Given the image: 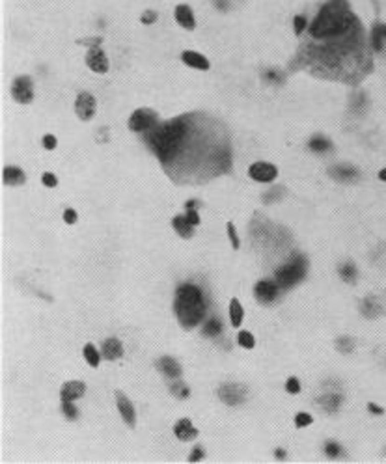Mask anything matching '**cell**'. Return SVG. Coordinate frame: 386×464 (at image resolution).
Here are the masks:
<instances>
[{"instance_id": "6", "label": "cell", "mask_w": 386, "mask_h": 464, "mask_svg": "<svg viewBox=\"0 0 386 464\" xmlns=\"http://www.w3.org/2000/svg\"><path fill=\"white\" fill-rule=\"evenodd\" d=\"M248 175H250V179L257 181V183H272L276 179V175H278V170H276L274 164L265 163V161H257V163H254L248 168Z\"/></svg>"}, {"instance_id": "2", "label": "cell", "mask_w": 386, "mask_h": 464, "mask_svg": "<svg viewBox=\"0 0 386 464\" xmlns=\"http://www.w3.org/2000/svg\"><path fill=\"white\" fill-rule=\"evenodd\" d=\"M147 132L151 151L176 181L203 183L232 168L230 134L207 114H183Z\"/></svg>"}, {"instance_id": "34", "label": "cell", "mask_w": 386, "mask_h": 464, "mask_svg": "<svg viewBox=\"0 0 386 464\" xmlns=\"http://www.w3.org/2000/svg\"><path fill=\"white\" fill-rule=\"evenodd\" d=\"M286 392H287V394H299V392H301V382H299V379H295V377L287 379Z\"/></svg>"}, {"instance_id": "19", "label": "cell", "mask_w": 386, "mask_h": 464, "mask_svg": "<svg viewBox=\"0 0 386 464\" xmlns=\"http://www.w3.org/2000/svg\"><path fill=\"white\" fill-rule=\"evenodd\" d=\"M122 354H124V345L120 340L110 338L103 343V356L107 360H118V358H122Z\"/></svg>"}, {"instance_id": "38", "label": "cell", "mask_w": 386, "mask_h": 464, "mask_svg": "<svg viewBox=\"0 0 386 464\" xmlns=\"http://www.w3.org/2000/svg\"><path fill=\"white\" fill-rule=\"evenodd\" d=\"M187 218H189V222L193 226H198L200 224V215H198V211L196 209H187Z\"/></svg>"}, {"instance_id": "37", "label": "cell", "mask_w": 386, "mask_h": 464, "mask_svg": "<svg viewBox=\"0 0 386 464\" xmlns=\"http://www.w3.org/2000/svg\"><path fill=\"white\" fill-rule=\"evenodd\" d=\"M41 181H43V185L51 186V188L58 185V179H56V175H54V174H49V172H45V174H43Z\"/></svg>"}, {"instance_id": "14", "label": "cell", "mask_w": 386, "mask_h": 464, "mask_svg": "<svg viewBox=\"0 0 386 464\" xmlns=\"http://www.w3.org/2000/svg\"><path fill=\"white\" fill-rule=\"evenodd\" d=\"M174 17H176V21H178L185 30H194L196 19H194L193 9L189 8L187 4H179L178 8H176V11H174Z\"/></svg>"}, {"instance_id": "13", "label": "cell", "mask_w": 386, "mask_h": 464, "mask_svg": "<svg viewBox=\"0 0 386 464\" xmlns=\"http://www.w3.org/2000/svg\"><path fill=\"white\" fill-rule=\"evenodd\" d=\"M116 403H118V410L122 414L124 421L129 427H134V421H136V414H134V408H132L131 401L125 397L122 392H116Z\"/></svg>"}, {"instance_id": "35", "label": "cell", "mask_w": 386, "mask_h": 464, "mask_svg": "<svg viewBox=\"0 0 386 464\" xmlns=\"http://www.w3.org/2000/svg\"><path fill=\"white\" fill-rule=\"evenodd\" d=\"M312 423V416L310 414H306V412H299L297 416H295V425L297 427H306Z\"/></svg>"}, {"instance_id": "17", "label": "cell", "mask_w": 386, "mask_h": 464, "mask_svg": "<svg viewBox=\"0 0 386 464\" xmlns=\"http://www.w3.org/2000/svg\"><path fill=\"white\" fill-rule=\"evenodd\" d=\"M328 174L332 175V179L336 181H355L358 177V170L353 168V166H345V164H338L328 170Z\"/></svg>"}, {"instance_id": "11", "label": "cell", "mask_w": 386, "mask_h": 464, "mask_svg": "<svg viewBox=\"0 0 386 464\" xmlns=\"http://www.w3.org/2000/svg\"><path fill=\"white\" fill-rule=\"evenodd\" d=\"M86 63H88V67H90L92 71H95V73H107L108 71L107 55H105L101 49H97V47H93V49L88 51V55H86Z\"/></svg>"}, {"instance_id": "16", "label": "cell", "mask_w": 386, "mask_h": 464, "mask_svg": "<svg viewBox=\"0 0 386 464\" xmlns=\"http://www.w3.org/2000/svg\"><path fill=\"white\" fill-rule=\"evenodd\" d=\"M181 60H183V63H187L189 67H194V69H200V71L209 69V60L203 55H200V53L185 51V53L181 55Z\"/></svg>"}, {"instance_id": "44", "label": "cell", "mask_w": 386, "mask_h": 464, "mask_svg": "<svg viewBox=\"0 0 386 464\" xmlns=\"http://www.w3.org/2000/svg\"><path fill=\"white\" fill-rule=\"evenodd\" d=\"M274 457H276V459H286V451H284V449H276V451H274Z\"/></svg>"}, {"instance_id": "3", "label": "cell", "mask_w": 386, "mask_h": 464, "mask_svg": "<svg viewBox=\"0 0 386 464\" xmlns=\"http://www.w3.org/2000/svg\"><path fill=\"white\" fill-rule=\"evenodd\" d=\"M176 315L179 323L185 328H194L198 325L205 313V300L203 294L196 286L185 284L178 289L176 293Z\"/></svg>"}, {"instance_id": "4", "label": "cell", "mask_w": 386, "mask_h": 464, "mask_svg": "<svg viewBox=\"0 0 386 464\" xmlns=\"http://www.w3.org/2000/svg\"><path fill=\"white\" fill-rule=\"evenodd\" d=\"M304 274H306V259L302 255H297L287 265L280 267L276 274H274V278H276V284L282 289H289L297 282H301L304 278Z\"/></svg>"}, {"instance_id": "43", "label": "cell", "mask_w": 386, "mask_h": 464, "mask_svg": "<svg viewBox=\"0 0 386 464\" xmlns=\"http://www.w3.org/2000/svg\"><path fill=\"white\" fill-rule=\"evenodd\" d=\"M368 410H370L371 414H377V416H383V414H385V410L381 408V406H377L375 403H368Z\"/></svg>"}, {"instance_id": "41", "label": "cell", "mask_w": 386, "mask_h": 464, "mask_svg": "<svg viewBox=\"0 0 386 464\" xmlns=\"http://www.w3.org/2000/svg\"><path fill=\"white\" fill-rule=\"evenodd\" d=\"M54 146H56V138H54L53 134H45L43 136V147L45 149H54Z\"/></svg>"}, {"instance_id": "32", "label": "cell", "mask_w": 386, "mask_h": 464, "mask_svg": "<svg viewBox=\"0 0 386 464\" xmlns=\"http://www.w3.org/2000/svg\"><path fill=\"white\" fill-rule=\"evenodd\" d=\"M324 453L330 459H338V457H341V446L336 444V442H326L324 444Z\"/></svg>"}, {"instance_id": "15", "label": "cell", "mask_w": 386, "mask_h": 464, "mask_svg": "<svg viewBox=\"0 0 386 464\" xmlns=\"http://www.w3.org/2000/svg\"><path fill=\"white\" fill-rule=\"evenodd\" d=\"M174 433H176V436H178L179 440L183 442H191L194 440L196 436H198V429L191 423V419H181V421H178L176 423V427H174Z\"/></svg>"}, {"instance_id": "9", "label": "cell", "mask_w": 386, "mask_h": 464, "mask_svg": "<svg viewBox=\"0 0 386 464\" xmlns=\"http://www.w3.org/2000/svg\"><path fill=\"white\" fill-rule=\"evenodd\" d=\"M278 291L280 286L276 282H270V280H261L254 287V294L259 304H272L278 296Z\"/></svg>"}, {"instance_id": "30", "label": "cell", "mask_w": 386, "mask_h": 464, "mask_svg": "<svg viewBox=\"0 0 386 464\" xmlns=\"http://www.w3.org/2000/svg\"><path fill=\"white\" fill-rule=\"evenodd\" d=\"M306 26H308V19L304 15H297L293 19V30L297 36H302L304 30H306Z\"/></svg>"}, {"instance_id": "40", "label": "cell", "mask_w": 386, "mask_h": 464, "mask_svg": "<svg viewBox=\"0 0 386 464\" xmlns=\"http://www.w3.org/2000/svg\"><path fill=\"white\" fill-rule=\"evenodd\" d=\"M200 459H203V449H201L200 446H196L194 451L191 453V457H189V461H191V463H196V461H200Z\"/></svg>"}, {"instance_id": "12", "label": "cell", "mask_w": 386, "mask_h": 464, "mask_svg": "<svg viewBox=\"0 0 386 464\" xmlns=\"http://www.w3.org/2000/svg\"><path fill=\"white\" fill-rule=\"evenodd\" d=\"M86 392V384L80 382V380H69L62 386V392H60V397L62 401H77L80 399Z\"/></svg>"}, {"instance_id": "5", "label": "cell", "mask_w": 386, "mask_h": 464, "mask_svg": "<svg viewBox=\"0 0 386 464\" xmlns=\"http://www.w3.org/2000/svg\"><path fill=\"white\" fill-rule=\"evenodd\" d=\"M155 125H159V116L149 109L136 110V112H132V116L129 117V129L134 132L151 131Z\"/></svg>"}, {"instance_id": "42", "label": "cell", "mask_w": 386, "mask_h": 464, "mask_svg": "<svg viewBox=\"0 0 386 464\" xmlns=\"http://www.w3.org/2000/svg\"><path fill=\"white\" fill-rule=\"evenodd\" d=\"M157 21V13L155 11H146L144 15H142V23L144 24H151Z\"/></svg>"}, {"instance_id": "22", "label": "cell", "mask_w": 386, "mask_h": 464, "mask_svg": "<svg viewBox=\"0 0 386 464\" xmlns=\"http://www.w3.org/2000/svg\"><path fill=\"white\" fill-rule=\"evenodd\" d=\"M172 226H174V230L183 237V239H191L194 233V226L189 222V218L185 217V215H179V217H176L174 220H172Z\"/></svg>"}, {"instance_id": "20", "label": "cell", "mask_w": 386, "mask_h": 464, "mask_svg": "<svg viewBox=\"0 0 386 464\" xmlns=\"http://www.w3.org/2000/svg\"><path fill=\"white\" fill-rule=\"evenodd\" d=\"M317 403H319V406H321L323 410L334 414V412H338V410H340L341 403H343V397H341L340 394H326V395H323V397H319Z\"/></svg>"}, {"instance_id": "45", "label": "cell", "mask_w": 386, "mask_h": 464, "mask_svg": "<svg viewBox=\"0 0 386 464\" xmlns=\"http://www.w3.org/2000/svg\"><path fill=\"white\" fill-rule=\"evenodd\" d=\"M379 179H381V181H385V183H386V168H385V170L379 172Z\"/></svg>"}, {"instance_id": "33", "label": "cell", "mask_w": 386, "mask_h": 464, "mask_svg": "<svg viewBox=\"0 0 386 464\" xmlns=\"http://www.w3.org/2000/svg\"><path fill=\"white\" fill-rule=\"evenodd\" d=\"M62 410H64V414H65L69 419H75L78 416L77 408L73 406V401H62Z\"/></svg>"}, {"instance_id": "31", "label": "cell", "mask_w": 386, "mask_h": 464, "mask_svg": "<svg viewBox=\"0 0 386 464\" xmlns=\"http://www.w3.org/2000/svg\"><path fill=\"white\" fill-rule=\"evenodd\" d=\"M170 392L176 395L178 399H185V397H189V388H187L183 382H174V384L170 386Z\"/></svg>"}, {"instance_id": "25", "label": "cell", "mask_w": 386, "mask_h": 464, "mask_svg": "<svg viewBox=\"0 0 386 464\" xmlns=\"http://www.w3.org/2000/svg\"><path fill=\"white\" fill-rule=\"evenodd\" d=\"M340 276L343 282L353 284V282H356V278H358V271H356V267L353 263H345L340 267Z\"/></svg>"}, {"instance_id": "29", "label": "cell", "mask_w": 386, "mask_h": 464, "mask_svg": "<svg viewBox=\"0 0 386 464\" xmlns=\"http://www.w3.org/2000/svg\"><path fill=\"white\" fill-rule=\"evenodd\" d=\"M338 350L343 354H351L355 350V341L351 338H341V340H338Z\"/></svg>"}, {"instance_id": "23", "label": "cell", "mask_w": 386, "mask_h": 464, "mask_svg": "<svg viewBox=\"0 0 386 464\" xmlns=\"http://www.w3.org/2000/svg\"><path fill=\"white\" fill-rule=\"evenodd\" d=\"M243 317H245V311H243V306L237 298H233L230 302V321H232L233 328H239L243 325Z\"/></svg>"}, {"instance_id": "18", "label": "cell", "mask_w": 386, "mask_h": 464, "mask_svg": "<svg viewBox=\"0 0 386 464\" xmlns=\"http://www.w3.org/2000/svg\"><path fill=\"white\" fill-rule=\"evenodd\" d=\"M157 367H159L166 377H170V379H178L179 375H181V365H179L174 358H170V356H162L161 360L157 362Z\"/></svg>"}, {"instance_id": "21", "label": "cell", "mask_w": 386, "mask_h": 464, "mask_svg": "<svg viewBox=\"0 0 386 464\" xmlns=\"http://www.w3.org/2000/svg\"><path fill=\"white\" fill-rule=\"evenodd\" d=\"M2 179L6 185H23L24 183V172L21 168H15V166H6L4 172H2Z\"/></svg>"}, {"instance_id": "24", "label": "cell", "mask_w": 386, "mask_h": 464, "mask_svg": "<svg viewBox=\"0 0 386 464\" xmlns=\"http://www.w3.org/2000/svg\"><path fill=\"white\" fill-rule=\"evenodd\" d=\"M308 146H310V149L316 151V153H324V151H330V149H332V144L326 138H323V136H314V138L308 142Z\"/></svg>"}, {"instance_id": "1", "label": "cell", "mask_w": 386, "mask_h": 464, "mask_svg": "<svg viewBox=\"0 0 386 464\" xmlns=\"http://www.w3.org/2000/svg\"><path fill=\"white\" fill-rule=\"evenodd\" d=\"M304 32L295 56L302 69L345 84H358L373 69L368 32L347 0H328Z\"/></svg>"}, {"instance_id": "7", "label": "cell", "mask_w": 386, "mask_h": 464, "mask_svg": "<svg viewBox=\"0 0 386 464\" xmlns=\"http://www.w3.org/2000/svg\"><path fill=\"white\" fill-rule=\"evenodd\" d=\"M247 395H248L247 388L241 386V384H233V382L224 384V386H220V390H218V397H220L226 405H230V406H235V405L245 403L247 401Z\"/></svg>"}, {"instance_id": "39", "label": "cell", "mask_w": 386, "mask_h": 464, "mask_svg": "<svg viewBox=\"0 0 386 464\" xmlns=\"http://www.w3.org/2000/svg\"><path fill=\"white\" fill-rule=\"evenodd\" d=\"M64 220H65V224H75L77 222V213L73 209H65L64 211Z\"/></svg>"}, {"instance_id": "8", "label": "cell", "mask_w": 386, "mask_h": 464, "mask_svg": "<svg viewBox=\"0 0 386 464\" xmlns=\"http://www.w3.org/2000/svg\"><path fill=\"white\" fill-rule=\"evenodd\" d=\"M11 95L17 103L21 105H28L34 99V84L28 77H19L15 78V82L11 86Z\"/></svg>"}, {"instance_id": "26", "label": "cell", "mask_w": 386, "mask_h": 464, "mask_svg": "<svg viewBox=\"0 0 386 464\" xmlns=\"http://www.w3.org/2000/svg\"><path fill=\"white\" fill-rule=\"evenodd\" d=\"M222 323L218 321L216 317H213V319H209L207 323H205V326H203V334L205 336H209V338H215V336H218V334L222 332Z\"/></svg>"}, {"instance_id": "27", "label": "cell", "mask_w": 386, "mask_h": 464, "mask_svg": "<svg viewBox=\"0 0 386 464\" xmlns=\"http://www.w3.org/2000/svg\"><path fill=\"white\" fill-rule=\"evenodd\" d=\"M82 352H84L86 362L92 365V367H97V365H99V352L95 350V347H93V345H90V343H88Z\"/></svg>"}, {"instance_id": "36", "label": "cell", "mask_w": 386, "mask_h": 464, "mask_svg": "<svg viewBox=\"0 0 386 464\" xmlns=\"http://www.w3.org/2000/svg\"><path fill=\"white\" fill-rule=\"evenodd\" d=\"M228 235H230V240H232V246L237 250L239 248V237H237V233H235V228H233L232 222H228Z\"/></svg>"}, {"instance_id": "10", "label": "cell", "mask_w": 386, "mask_h": 464, "mask_svg": "<svg viewBox=\"0 0 386 464\" xmlns=\"http://www.w3.org/2000/svg\"><path fill=\"white\" fill-rule=\"evenodd\" d=\"M95 109H97V103H95V97H93L92 93L88 92L78 93L77 101H75V112H77V116L82 121L92 119L93 114H95Z\"/></svg>"}, {"instance_id": "28", "label": "cell", "mask_w": 386, "mask_h": 464, "mask_svg": "<svg viewBox=\"0 0 386 464\" xmlns=\"http://www.w3.org/2000/svg\"><path fill=\"white\" fill-rule=\"evenodd\" d=\"M237 343L245 348H252L256 345V340L250 332H239V336H237Z\"/></svg>"}]
</instances>
